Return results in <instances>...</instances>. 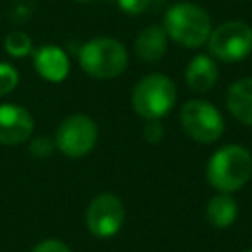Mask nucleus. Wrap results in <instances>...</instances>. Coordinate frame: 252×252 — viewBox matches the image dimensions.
<instances>
[{
  "label": "nucleus",
  "mask_w": 252,
  "mask_h": 252,
  "mask_svg": "<svg viewBox=\"0 0 252 252\" xmlns=\"http://www.w3.org/2000/svg\"><path fill=\"white\" fill-rule=\"evenodd\" d=\"M163 30L175 43L195 49L207 43L213 22L205 8L191 2H177L167 8L163 16Z\"/></svg>",
  "instance_id": "nucleus-1"
},
{
  "label": "nucleus",
  "mask_w": 252,
  "mask_h": 252,
  "mask_svg": "<svg viewBox=\"0 0 252 252\" xmlns=\"http://www.w3.org/2000/svg\"><path fill=\"white\" fill-rule=\"evenodd\" d=\"M252 175V154L236 144L217 150L207 163V179L220 193L240 189Z\"/></svg>",
  "instance_id": "nucleus-2"
},
{
  "label": "nucleus",
  "mask_w": 252,
  "mask_h": 252,
  "mask_svg": "<svg viewBox=\"0 0 252 252\" xmlns=\"http://www.w3.org/2000/svg\"><path fill=\"white\" fill-rule=\"evenodd\" d=\"M177 100L175 83L161 73L142 77L132 89V106L138 116L146 120H159L169 114Z\"/></svg>",
  "instance_id": "nucleus-3"
},
{
  "label": "nucleus",
  "mask_w": 252,
  "mask_h": 252,
  "mask_svg": "<svg viewBox=\"0 0 252 252\" xmlns=\"http://www.w3.org/2000/svg\"><path fill=\"white\" fill-rule=\"evenodd\" d=\"M79 65L94 79H114L128 67V51L118 39L94 37L81 47Z\"/></svg>",
  "instance_id": "nucleus-4"
},
{
  "label": "nucleus",
  "mask_w": 252,
  "mask_h": 252,
  "mask_svg": "<svg viewBox=\"0 0 252 252\" xmlns=\"http://www.w3.org/2000/svg\"><path fill=\"white\" fill-rule=\"evenodd\" d=\"M179 122L183 132L199 144H211L224 132V118L219 108L201 98L187 100L181 106Z\"/></svg>",
  "instance_id": "nucleus-5"
},
{
  "label": "nucleus",
  "mask_w": 252,
  "mask_h": 252,
  "mask_svg": "<svg viewBox=\"0 0 252 252\" xmlns=\"http://www.w3.org/2000/svg\"><path fill=\"white\" fill-rule=\"evenodd\" d=\"M207 45L211 55L219 61H240L252 51V28L238 20L224 22L211 30Z\"/></svg>",
  "instance_id": "nucleus-6"
},
{
  "label": "nucleus",
  "mask_w": 252,
  "mask_h": 252,
  "mask_svg": "<svg viewBox=\"0 0 252 252\" xmlns=\"http://www.w3.org/2000/svg\"><path fill=\"white\" fill-rule=\"evenodd\" d=\"M98 138V128L87 114L67 116L55 132V148L67 158H83L89 154Z\"/></svg>",
  "instance_id": "nucleus-7"
},
{
  "label": "nucleus",
  "mask_w": 252,
  "mask_h": 252,
  "mask_svg": "<svg viewBox=\"0 0 252 252\" xmlns=\"http://www.w3.org/2000/svg\"><path fill=\"white\" fill-rule=\"evenodd\" d=\"M85 222H87V228L98 238L114 236L120 230L122 222H124V205H122V201L112 193L96 195L91 201V205L87 207Z\"/></svg>",
  "instance_id": "nucleus-8"
},
{
  "label": "nucleus",
  "mask_w": 252,
  "mask_h": 252,
  "mask_svg": "<svg viewBox=\"0 0 252 252\" xmlns=\"http://www.w3.org/2000/svg\"><path fill=\"white\" fill-rule=\"evenodd\" d=\"M33 132V116L18 104H0V144L16 146Z\"/></svg>",
  "instance_id": "nucleus-9"
},
{
  "label": "nucleus",
  "mask_w": 252,
  "mask_h": 252,
  "mask_svg": "<svg viewBox=\"0 0 252 252\" xmlns=\"http://www.w3.org/2000/svg\"><path fill=\"white\" fill-rule=\"evenodd\" d=\"M35 71L49 83H61L69 75V55L59 45H41L32 51Z\"/></svg>",
  "instance_id": "nucleus-10"
},
{
  "label": "nucleus",
  "mask_w": 252,
  "mask_h": 252,
  "mask_svg": "<svg viewBox=\"0 0 252 252\" xmlns=\"http://www.w3.org/2000/svg\"><path fill=\"white\" fill-rule=\"evenodd\" d=\"M136 55L146 63L159 61L167 51V33L163 26H148L134 39Z\"/></svg>",
  "instance_id": "nucleus-11"
},
{
  "label": "nucleus",
  "mask_w": 252,
  "mask_h": 252,
  "mask_svg": "<svg viewBox=\"0 0 252 252\" xmlns=\"http://www.w3.org/2000/svg\"><path fill=\"white\" fill-rule=\"evenodd\" d=\"M217 79H219V69H217V63L209 55L199 53L185 67V83L195 93L211 91L215 87Z\"/></svg>",
  "instance_id": "nucleus-12"
},
{
  "label": "nucleus",
  "mask_w": 252,
  "mask_h": 252,
  "mask_svg": "<svg viewBox=\"0 0 252 252\" xmlns=\"http://www.w3.org/2000/svg\"><path fill=\"white\" fill-rule=\"evenodd\" d=\"M226 108L238 122L252 126V77L238 79L228 87Z\"/></svg>",
  "instance_id": "nucleus-13"
},
{
  "label": "nucleus",
  "mask_w": 252,
  "mask_h": 252,
  "mask_svg": "<svg viewBox=\"0 0 252 252\" xmlns=\"http://www.w3.org/2000/svg\"><path fill=\"white\" fill-rule=\"evenodd\" d=\"M205 215H207V220L213 226L226 228V226H230L236 220L238 207H236V201L228 193H219V195H215V197L209 199L207 209H205Z\"/></svg>",
  "instance_id": "nucleus-14"
},
{
  "label": "nucleus",
  "mask_w": 252,
  "mask_h": 252,
  "mask_svg": "<svg viewBox=\"0 0 252 252\" xmlns=\"http://www.w3.org/2000/svg\"><path fill=\"white\" fill-rule=\"evenodd\" d=\"M4 49L12 57H24V55L33 51V43L26 32H12L4 39Z\"/></svg>",
  "instance_id": "nucleus-15"
},
{
  "label": "nucleus",
  "mask_w": 252,
  "mask_h": 252,
  "mask_svg": "<svg viewBox=\"0 0 252 252\" xmlns=\"http://www.w3.org/2000/svg\"><path fill=\"white\" fill-rule=\"evenodd\" d=\"M18 81H20L18 69L14 65H10V63L0 61V96L12 93L18 87Z\"/></svg>",
  "instance_id": "nucleus-16"
},
{
  "label": "nucleus",
  "mask_w": 252,
  "mask_h": 252,
  "mask_svg": "<svg viewBox=\"0 0 252 252\" xmlns=\"http://www.w3.org/2000/svg\"><path fill=\"white\" fill-rule=\"evenodd\" d=\"M55 150V142L47 136H37L33 138V142L30 144V152L35 156V158H47L51 152Z\"/></svg>",
  "instance_id": "nucleus-17"
},
{
  "label": "nucleus",
  "mask_w": 252,
  "mask_h": 252,
  "mask_svg": "<svg viewBox=\"0 0 252 252\" xmlns=\"http://www.w3.org/2000/svg\"><path fill=\"white\" fill-rule=\"evenodd\" d=\"M32 252H71L69 246L57 238H47V240H41L33 246Z\"/></svg>",
  "instance_id": "nucleus-18"
},
{
  "label": "nucleus",
  "mask_w": 252,
  "mask_h": 252,
  "mask_svg": "<svg viewBox=\"0 0 252 252\" xmlns=\"http://www.w3.org/2000/svg\"><path fill=\"white\" fill-rule=\"evenodd\" d=\"M163 136V128L158 120H148V124L144 126V140L150 144H158Z\"/></svg>",
  "instance_id": "nucleus-19"
},
{
  "label": "nucleus",
  "mask_w": 252,
  "mask_h": 252,
  "mask_svg": "<svg viewBox=\"0 0 252 252\" xmlns=\"http://www.w3.org/2000/svg\"><path fill=\"white\" fill-rule=\"evenodd\" d=\"M118 6L130 14V16H138L142 12H146V8L150 6V0H118Z\"/></svg>",
  "instance_id": "nucleus-20"
},
{
  "label": "nucleus",
  "mask_w": 252,
  "mask_h": 252,
  "mask_svg": "<svg viewBox=\"0 0 252 252\" xmlns=\"http://www.w3.org/2000/svg\"><path fill=\"white\" fill-rule=\"evenodd\" d=\"M77 2H89V0H77Z\"/></svg>",
  "instance_id": "nucleus-21"
},
{
  "label": "nucleus",
  "mask_w": 252,
  "mask_h": 252,
  "mask_svg": "<svg viewBox=\"0 0 252 252\" xmlns=\"http://www.w3.org/2000/svg\"><path fill=\"white\" fill-rule=\"evenodd\" d=\"M244 252H252V248H250V250H244Z\"/></svg>",
  "instance_id": "nucleus-22"
}]
</instances>
